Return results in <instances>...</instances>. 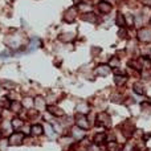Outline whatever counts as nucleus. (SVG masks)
Segmentation results:
<instances>
[{"mask_svg": "<svg viewBox=\"0 0 151 151\" xmlns=\"http://www.w3.org/2000/svg\"><path fill=\"white\" fill-rule=\"evenodd\" d=\"M117 24H118V25H123V24H125V17H123V15L118 13V16H117Z\"/></svg>", "mask_w": 151, "mask_h": 151, "instance_id": "nucleus-14", "label": "nucleus"}, {"mask_svg": "<svg viewBox=\"0 0 151 151\" xmlns=\"http://www.w3.org/2000/svg\"><path fill=\"white\" fill-rule=\"evenodd\" d=\"M77 125H78V127H82V129L89 127V123H88V121H86V118L84 117V115H80V117L77 118Z\"/></svg>", "mask_w": 151, "mask_h": 151, "instance_id": "nucleus-3", "label": "nucleus"}, {"mask_svg": "<svg viewBox=\"0 0 151 151\" xmlns=\"http://www.w3.org/2000/svg\"><path fill=\"white\" fill-rule=\"evenodd\" d=\"M134 89H135V91H137L138 94H142V93H143V89H142V86H140L139 84H135V85H134Z\"/></svg>", "mask_w": 151, "mask_h": 151, "instance_id": "nucleus-17", "label": "nucleus"}, {"mask_svg": "<svg viewBox=\"0 0 151 151\" xmlns=\"http://www.w3.org/2000/svg\"><path fill=\"white\" fill-rule=\"evenodd\" d=\"M78 111L81 110V113H82V114H85V113H88V105H86V103H81L80 106H78Z\"/></svg>", "mask_w": 151, "mask_h": 151, "instance_id": "nucleus-13", "label": "nucleus"}, {"mask_svg": "<svg viewBox=\"0 0 151 151\" xmlns=\"http://www.w3.org/2000/svg\"><path fill=\"white\" fill-rule=\"evenodd\" d=\"M115 148H117V146H115V143H113V145H110V146H109V150H110V151H114Z\"/></svg>", "mask_w": 151, "mask_h": 151, "instance_id": "nucleus-21", "label": "nucleus"}, {"mask_svg": "<svg viewBox=\"0 0 151 151\" xmlns=\"http://www.w3.org/2000/svg\"><path fill=\"white\" fill-rule=\"evenodd\" d=\"M74 17H76V9L74 8H70V11H68L65 13V20L66 21H73Z\"/></svg>", "mask_w": 151, "mask_h": 151, "instance_id": "nucleus-4", "label": "nucleus"}, {"mask_svg": "<svg viewBox=\"0 0 151 151\" xmlns=\"http://www.w3.org/2000/svg\"><path fill=\"white\" fill-rule=\"evenodd\" d=\"M84 20H86V21H96L97 20V17H96V15H93V13H88V15H85V16L82 17Z\"/></svg>", "mask_w": 151, "mask_h": 151, "instance_id": "nucleus-10", "label": "nucleus"}, {"mask_svg": "<svg viewBox=\"0 0 151 151\" xmlns=\"http://www.w3.org/2000/svg\"><path fill=\"white\" fill-rule=\"evenodd\" d=\"M97 72H98L100 76H107V74L110 73V68H109L107 65H101Z\"/></svg>", "mask_w": 151, "mask_h": 151, "instance_id": "nucleus-5", "label": "nucleus"}, {"mask_svg": "<svg viewBox=\"0 0 151 151\" xmlns=\"http://www.w3.org/2000/svg\"><path fill=\"white\" fill-rule=\"evenodd\" d=\"M12 107H13L15 110H19V109H20V105H19V103H12Z\"/></svg>", "mask_w": 151, "mask_h": 151, "instance_id": "nucleus-22", "label": "nucleus"}, {"mask_svg": "<svg viewBox=\"0 0 151 151\" xmlns=\"http://www.w3.org/2000/svg\"><path fill=\"white\" fill-rule=\"evenodd\" d=\"M48 134L51 135V137H53V131H52V129H51V126L48 127Z\"/></svg>", "mask_w": 151, "mask_h": 151, "instance_id": "nucleus-24", "label": "nucleus"}, {"mask_svg": "<svg viewBox=\"0 0 151 151\" xmlns=\"http://www.w3.org/2000/svg\"><path fill=\"white\" fill-rule=\"evenodd\" d=\"M125 82V78H121V77H117L115 78V84H118V85H121V84Z\"/></svg>", "mask_w": 151, "mask_h": 151, "instance_id": "nucleus-19", "label": "nucleus"}, {"mask_svg": "<svg viewBox=\"0 0 151 151\" xmlns=\"http://www.w3.org/2000/svg\"><path fill=\"white\" fill-rule=\"evenodd\" d=\"M48 110L51 111V113H52L53 115H64L63 110H61V109H58L57 106H49Z\"/></svg>", "mask_w": 151, "mask_h": 151, "instance_id": "nucleus-6", "label": "nucleus"}, {"mask_svg": "<svg viewBox=\"0 0 151 151\" xmlns=\"http://www.w3.org/2000/svg\"><path fill=\"white\" fill-rule=\"evenodd\" d=\"M100 9H101V12H105V13H107V12L111 9V6L109 3H105V1H103V3L100 4Z\"/></svg>", "mask_w": 151, "mask_h": 151, "instance_id": "nucleus-8", "label": "nucleus"}, {"mask_svg": "<svg viewBox=\"0 0 151 151\" xmlns=\"http://www.w3.org/2000/svg\"><path fill=\"white\" fill-rule=\"evenodd\" d=\"M60 39L63 41H72L74 39V34L73 33H63L60 36Z\"/></svg>", "mask_w": 151, "mask_h": 151, "instance_id": "nucleus-9", "label": "nucleus"}, {"mask_svg": "<svg viewBox=\"0 0 151 151\" xmlns=\"http://www.w3.org/2000/svg\"><path fill=\"white\" fill-rule=\"evenodd\" d=\"M24 105H25V106H31V105H32V103H31V100H29V98H27L25 102H24Z\"/></svg>", "mask_w": 151, "mask_h": 151, "instance_id": "nucleus-23", "label": "nucleus"}, {"mask_svg": "<svg viewBox=\"0 0 151 151\" xmlns=\"http://www.w3.org/2000/svg\"><path fill=\"white\" fill-rule=\"evenodd\" d=\"M0 115H1V109H0Z\"/></svg>", "mask_w": 151, "mask_h": 151, "instance_id": "nucleus-28", "label": "nucleus"}, {"mask_svg": "<svg viewBox=\"0 0 151 151\" xmlns=\"http://www.w3.org/2000/svg\"><path fill=\"white\" fill-rule=\"evenodd\" d=\"M31 131H32V134H34V135H40V134H43V127H41L40 125H33Z\"/></svg>", "mask_w": 151, "mask_h": 151, "instance_id": "nucleus-7", "label": "nucleus"}, {"mask_svg": "<svg viewBox=\"0 0 151 151\" xmlns=\"http://www.w3.org/2000/svg\"><path fill=\"white\" fill-rule=\"evenodd\" d=\"M21 142H23V134H20V133L13 134L11 137V139H9V143H11V145H20Z\"/></svg>", "mask_w": 151, "mask_h": 151, "instance_id": "nucleus-1", "label": "nucleus"}, {"mask_svg": "<svg viewBox=\"0 0 151 151\" xmlns=\"http://www.w3.org/2000/svg\"><path fill=\"white\" fill-rule=\"evenodd\" d=\"M37 45H39V41H37L36 39H33V41H32V45H31V51H34Z\"/></svg>", "mask_w": 151, "mask_h": 151, "instance_id": "nucleus-18", "label": "nucleus"}, {"mask_svg": "<svg viewBox=\"0 0 151 151\" xmlns=\"http://www.w3.org/2000/svg\"><path fill=\"white\" fill-rule=\"evenodd\" d=\"M139 39L143 41H151V31L150 29H143V31H140Z\"/></svg>", "mask_w": 151, "mask_h": 151, "instance_id": "nucleus-2", "label": "nucleus"}, {"mask_svg": "<svg viewBox=\"0 0 151 151\" xmlns=\"http://www.w3.org/2000/svg\"><path fill=\"white\" fill-rule=\"evenodd\" d=\"M73 135L76 138H82L84 137V131L80 130V129L77 127V129H74V130H73Z\"/></svg>", "mask_w": 151, "mask_h": 151, "instance_id": "nucleus-11", "label": "nucleus"}, {"mask_svg": "<svg viewBox=\"0 0 151 151\" xmlns=\"http://www.w3.org/2000/svg\"><path fill=\"white\" fill-rule=\"evenodd\" d=\"M4 86H6V88H13V84L12 82H4Z\"/></svg>", "mask_w": 151, "mask_h": 151, "instance_id": "nucleus-20", "label": "nucleus"}, {"mask_svg": "<svg viewBox=\"0 0 151 151\" xmlns=\"http://www.w3.org/2000/svg\"><path fill=\"white\" fill-rule=\"evenodd\" d=\"M111 65H118V60H117V58H114V60H113V61H111Z\"/></svg>", "mask_w": 151, "mask_h": 151, "instance_id": "nucleus-25", "label": "nucleus"}, {"mask_svg": "<svg viewBox=\"0 0 151 151\" xmlns=\"http://www.w3.org/2000/svg\"><path fill=\"white\" fill-rule=\"evenodd\" d=\"M12 126H13L15 129H19L23 126V122H21L20 119H13V122H12Z\"/></svg>", "mask_w": 151, "mask_h": 151, "instance_id": "nucleus-15", "label": "nucleus"}, {"mask_svg": "<svg viewBox=\"0 0 151 151\" xmlns=\"http://www.w3.org/2000/svg\"><path fill=\"white\" fill-rule=\"evenodd\" d=\"M103 139H105V135H103V134H98L97 137L94 138V142H96V143H100V142H102Z\"/></svg>", "mask_w": 151, "mask_h": 151, "instance_id": "nucleus-16", "label": "nucleus"}, {"mask_svg": "<svg viewBox=\"0 0 151 151\" xmlns=\"http://www.w3.org/2000/svg\"><path fill=\"white\" fill-rule=\"evenodd\" d=\"M125 34H126L125 31H119V36H125Z\"/></svg>", "mask_w": 151, "mask_h": 151, "instance_id": "nucleus-27", "label": "nucleus"}, {"mask_svg": "<svg viewBox=\"0 0 151 151\" xmlns=\"http://www.w3.org/2000/svg\"><path fill=\"white\" fill-rule=\"evenodd\" d=\"M44 105H45V103H44V100L41 97H37L36 98V106L39 109H43L44 107Z\"/></svg>", "mask_w": 151, "mask_h": 151, "instance_id": "nucleus-12", "label": "nucleus"}, {"mask_svg": "<svg viewBox=\"0 0 151 151\" xmlns=\"http://www.w3.org/2000/svg\"><path fill=\"white\" fill-rule=\"evenodd\" d=\"M143 3H146V4H148V6H150V4H151V0H143Z\"/></svg>", "mask_w": 151, "mask_h": 151, "instance_id": "nucleus-26", "label": "nucleus"}]
</instances>
